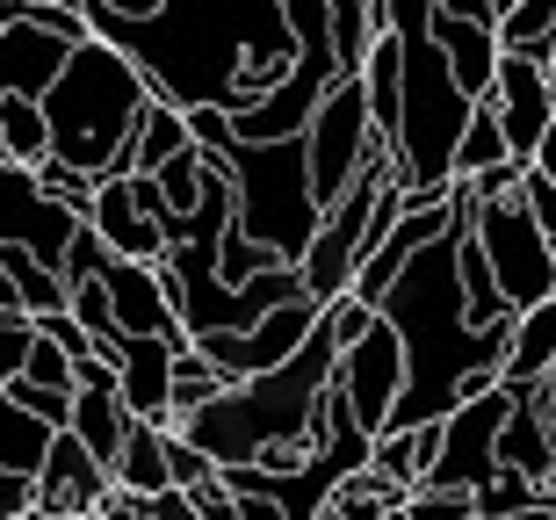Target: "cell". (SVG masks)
Returning a JSON list of instances; mask_svg holds the SVG:
<instances>
[{
    "label": "cell",
    "instance_id": "4",
    "mask_svg": "<svg viewBox=\"0 0 556 520\" xmlns=\"http://www.w3.org/2000/svg\"><path fill=\"white\" fill-rule=\"evenodd\" d=\"M188 138L195 152H210L217 167L231 174V239L261 246L268 261L296 268L318 231V203H311V167H304V130L296 138H268V145H247L231 116L217 109H188Z\"/></svg>",
    "mask_w": 556,
    "mask_h": 520
},
{
    "label": "cell",
    "instance_id": "18",
    "mask_svg": "<svg viewBox=\"0 0 556 520\" xmlns=\"http://www.w3.org/2000/svg\"><path fill=\"white\" fill-rule=\"evenodd\" d=\"M427 29H433V43H441V59H448L455 87H463L470 102H484V87H492V73H498V29L484 15H448V8H433Z\"/></svg>",
    "mask_w": 556,
    "mask_h": 520
},
{
    "label": "cell",
    "instance_id": "17",
    "mask_svg": "<svg viewBox=\"0 0 556 520\" xmlns=\"http://www.w3.org/2000/svg\"><path fill=\"white\" fill-rule=\"evenodd\" d=\"M80 43H87V37H80ZM65 51H73V37L43 29L37 15L0 22V94H29V102H43V87L59 80Z\"/></svg>",
    "mask_w": 556,
    "mask_h": 520
},
{
    "label": "cell",
    "instance_id": "44",
    "mask_svg": "<svg viewBox=\"0 0 556 520\" xmlns=\"http://www.w3.org/2000/svg\"><path fill=\"white\" fill-rule=\"evenodd\" d=\"M514 520H556V499H542V506H528V513H514Z\"/></svg>",
    "mask_w": 556,
    "mask_h": 520
},
{
    "label": "cell",
    "instance_id": "26",
    "mask_svg": "<svg viewBox=\"0 0 556 520\" xmlns=\"http://www.w3.org/2000/svg\"><path fill=\"white\" fill-rule=\"evenodd\" d=\"M43 152H51L43 102H29V94H0V160H8V167H37Z\"/></svg>",
    "mask_w": 556,
    "mask_h": 520
},
{
    "label": "cell",
    "instance_id": "37",
    "mask_svg": "<svg viewBox=\"0 0 556 520\" xmlns=\"http://www.w3.org/2000/svg\"><path fill=\"white\" fill-rule=\"evenodd\" d=\"M520 195H528V217L542 225V239H556V188L542 181L535 167H528V174H520Z\"/></svg>",
    "mask_w": 556,
    "mask_h": 520
},
{
    "label": "cell",
    "instance_id": "41",
    "mask_svg": "<svg viewBox=\"0 0 556 520\" xmlns=\"http://www.w3.org/2000/svg\"><path fill=\"white\" fill-rule=\"evenodd\" d=\"M528 397H535L542 427H549V441H556V369H549V376H535V383H528Z\"/></svg>",
    "mask_w": 556,
    "mask_h": 520
},
{
    "label": "cell",
    "instance_id": "12",
    "mask_svg": "<svg viewBox=\"0 0 556 520\" xmlns=\"http://www.w3.org/2000/svg\"><path fill=\"white\" fill-rule=\"evenodd\" d=\"M484 109L498 116V138H506V152H514L520 167H528V160H535V145L549 138V124H556L549 73H542L535 59H514V51H498V73H492V87H484Z\"/></svg>",
    "mask_w": 556,
    "mask_h": 520
},
{
    "label": "cell",
    "instance_id": "7",
    "mask_svg": "<svg viewBox=\"0 0 556 520\" xmlns=\"http://www.w3.org/2000/svg\"><path fill=\"white\" fill-rule=\"evenodd\" d=\"M397 181L391 152H376L369 167H362V181L340 195V203L318 217V231H311L304 261H296V282H304L311 304H332V296H348L354 268H362V253H369V231H376V203H383V188Z\"/></svg>",
    "mask_w": 556,
    "mask_h": 520
},
{
    "label": "cell",
    "instance_id": "39",
    "mask_svg": "<svg viewBox=\"0 0 556 520\" xmlns=\"http://www.w3.org/2000/svg\"><path fill=\"white\" fill-rule=\"evenodd\" d=\"M152 520H210V513L188 499L181 484H166V492H152Z\"/></svg>",
    "mask_w": 556,
    "mask_h": 520
},
{
    "label": "cell",
    "instance_id": "43",
    "mask_svg": "<svg viewBox=\"0 0 556 520\" xmlns=\"http://www.w3.org/2000/svg\"><path fill=\"white\" fill-rule=\"evenodd\" d=\"M80 8H116V15H144L152 0H80Z\"/></svg>",
    "mask_w": 556,
    "mask_h": 520
},
{
    "label": "cell",
    "instance_id": "33",
    "mask_svg": "<svg viewBox=\"0 0 556 520\" xmlns=\"http://www.w3.org/2000/svg\"><path fill=\"white\" fill-rule=\"evenodd\" d=\"M391 520H477V499L470 492H433V484H413L405 506Z\"/></svg>",
    "mask_w": 556,
    "mask_h": 520
},
{
    "label": "cell",
    "instance_id": "16",
    "mask_svg": "<svg viewBox=\"0 0 556 520\" xmlns=\"http://www.w3.org/2000/svg\"><path fill=\"white\" fill-rule=\"evenodd\" d=\"M109 484L116 478H109L102 462L59 427L51 448H43V462H37V478H29V513H94Z\"/></svg>",
    "mask_w": 556,
    "mask_h": 520
},
{
    "label": "cell",
    "instance_id": "2",
    "mask_svg": "<svg viewBox=\"0 0 556 520\" xmlns=\"http://www.w3.org/2000/svg\"><path fill=\"white\" fill-rule=\"evenodd\" d=\"M463 217H470V203H463V188H455V225L441 231L433 246H419L413 261H405V275L383 290V304H376V318L397 333V354H405V391H397L383 434L427 427V419L455 413L463 397L492 391L498 369H506V354H514V318L470 326V312H463V282H455Z\"/></svg>",
    "mask_w": 556,
    "mask_h": 520
},
{
    "label": "cell",
    "instance_id": "22",
    "mask_svg": "<svg viewBox=\"0 0 556 520\" xmlns=\"http://www.w3.org/2000/svg\"><path fill=\"white\" fill-rule=\"evenodd\" d=\"M498 462L520 470V478H535V484H556L549 427H542V413H535V397H528V391H514V413H506V427H498Z\"/></svg>",
    "mask_w": 556,
    "mask_h": 520
},
{
    "label": "cell",
    "instance_id": "47",
    "mask_svg": "<svg viewBox=\"0 0 556 520\" xmlns=\"http://www.w3.org/2000/svg\"><path fill=\"white\" fill-rule=\"evenodd\" d=\"M210 520H239V513H231V506H210Z\"/></svg>",
    "mask_w": 556,
    "mask_h": 520
},
{
    "label": "cell",
    "instance_id": "35",
    "mask_svg": "<svg viewBox=\"0 0 556 520\" xmlns=\"http://www.w3.org/2000/svg\"><path fill=\"white\" fill-rule=\"evenodd\" d=\"M318 326L332 333V347H354V340L376 326V304H362V296H332V304H318Z\"/></svg>",
    "mask_w": 556,
    "mask_h": 520
},
{
    "label": "cell",
    "instance_id": "40",
    "mask_svg": "<svg viewBox=\"0 0 556 520\" xmlns=\"http://www.w3.org/2000/svg\"><path fill=\"white\" fill-rule=\"evenodd\" d=\"M29 513V478L22 470H0V520H22Z\"/></svg>",
    "mask_w": 556,
    "mask_h": 520
},
{
    "label": "cell",
    "instance_id": "45",
    "mask_svg": "<svg viewBox=\"0 0 556 520\" xmlns=\"http://www.w3.org/2000/svg\"><path fill=\"white\" fill-rule=\"evenodd\" d=\"M0 312H22V304H15V290H8V275H0Z\"/></svg>",
    "mask_w": 556,
    "mask_h": 520
},
{
    "label": "cell",
    "instance_id": "3",
    "mask_svg": "<svg viewBox=\"0 0 556 520\" xmlns=\"http://www.w3.org/2000/svg\"><path fill=\"white\" fill-rule=\"evenodd\" d=\"M332 362H340L332 333L311 326V340L289 354V362H275V369H261V376H231L225 391L210 397L203 413H188L174 434L195 441L217 470L261 462L268 448H311V405H318V391L332 383Z\"/></svg>",
    "mask_w": 556,
    "mask_h": 520
},
{
    "label": "cell",
    "instance_id": "19",
    "mask_svg": "<svg viewBox=\"0 0 556 520\" xmlns=\"http://www.w3.org/2000/svg\"><path fill=\"white\" fill-rule=\"evenodd\" d=\"M166 383H174V347H166V340H124V354H116L124 413L144 419V427H174V397H166Z\"/></svg>",
    "mask_w": 556,
    "mask_h": 520
},
{
    "label": "cell",
    "instance_id": "11",
    "mask_svg": "<svg viewBox=\"0 0 556 520\" xmlns=\"http://www.w3.org/2000/svg\"><path fill=\"white\" fill-rule=\"evenodd\" d=\"M332 383H340V397L354 405V427H362L369 441L391 427V405H397V391H405V354H397V333L383 326V318H376L354 347H340Z\"/></svg>",
    "mask_w": 556,
    "mask_h": 520
},
{
    "label": "cell",
    "instance_id": "46",
    "mask_svg": "<svg viewBox=\"0 0 556 520\" xmlns=\"http://www.w3.org/2000/svg\"><path fill=\"white\" fill-rule=\"evenodd\" d=\"M542 73H549V102H556V51H549V65H542Z\"/></svg>",
    "mask_w": 556,
    "mask_h": 520
},
{
    "label": "cell",
    "instance_id": "14",
    "mask_svg": "<svg viewBox=\"0 0 556 520\" xmlns=\"http://www.w3.org/2000/svg\"><path fill=\"white\" fill-rule=\"evenodd\" d=\"M102 290H109V312H116V333L124 340H166V347H181V318H174V296H166L160 268H144V261H102Z\"/></svg>",
    "mask_w": 556,
    "mask_h": 520
},
{
    "label": "cell",
    "instance_id": "21",
    "mask_svg": "<svg viewBox=\"0 0 556 520\" xmlns=\"http://www.w3.org/2000/svg\"><path fill=\"white\" fill-rule=\"evenodd\" d=\"M556 369V290L542 296V304H528V312H514V354H506V369H498V383L506 391H528L535 376Z\"/></svg>",
    "mask_w": 556,
    "mask_h": 520
},
{
    "label": "cell",
    "instance_id": "24",
    "mask_svg": "<svg viewBox=\"0 0 556 520\" xmlns=\"http://www.w3.org/2000/svg\"><path fill=\"white\" fill-rule=\"evenodd\" d=\"M109 478L124 484V492H166L174 484V470H166V427H144V419H130V434H124V448H116V470Z\"/></svg>",
    "mask_w": 556,
    "mask_h": 520
},
{
    "label": "cell",
    "instance_id": "42",
    "mask_svg": "<svg viewBox=\"0 0 556 520\" xmlns=\"http://www.w3.org/2000/svg\"><path fill=\"white\" fill-rule=\"evenodd\" d=\"M528 167H535L542 181L556 188V124H549V138H542V145H535V160H528Z\"/></svg>",
    "mask_w": 556,
    "mask_h": 520
},
{
    "label": "cell",
    "instance_id": "31",
    "mask_svg": "<svg viewBox=\"0 0 556 520\" xmlns=\"http://www.w3.org/2000/svg\"><path fill=\"white\" fill-rule=\"evenodd\" d=\"M470 499H477V520H514V513H528V506H542V484L498 462V470H492L484 484H477Z\"/></svg>",
    "mask_w": 556,
    "mask_h": 520
},
{
    "label": "cell",
    "instance_id": "6",
    "mask_svg": "<svg viewBox=\"0 0 556 520\" xmlns=\"http://www.w3.org/2000/svg\"><path fill=\"white\" fill-rule=\"evenodd\" d=\"M470 203V239L484 253V268H492L498 296H506V312H528L542 296L556 290V268H549V239L542 225L528 217V195L506 188V195H463Z\"/></svg>",
    "mask_w": 556,
    "mask_h": 520
},
{
    "label": "cell",
    "instance_id": "32",
    "mask_svg": "<svg viewBox=\"0 0 556 520\" xmlns=\"http://www.w3.org/2000/svg\"><path fill=\"white\" fill-rule=\"evenodd\" d=\"M22 383H43V391H73V383H80V376H73V354L51 333H37V326H29V354H22Z\"/></svg>",
    "mask_w": 556,
    "mask_h": 520
},
{
    "label": "cell",
    "instance_id": "13",
    "mask_svg": "<svg viewBox=\"0 0 556 520\" xmlns=\"http://www.w3.org/2000/svg\"><path fill=\"white\" fill-rule=\"evenodd\" d=\"M311 326H318V304H311V296H289L268 318H253L247 333H210V340H195V347L225 376H261V369H275V362H289V354L304 347Z\"/></svg>",
    "mask_w": 556,
    "mask_h": 520
},
{
    "label": "cell",
    "instance_id": "10",
    "mask_svg": "<svg viewBox=\"0 0 556 520\" xmlns=\"http://www.w3.org/2000/svg\"><path fill=\"white\" fill-rule=\"evenodd\" d=\"M80 225L94 231L116 261L160 268V253H166V203H160V181H152V174H109V181H94Z\"/></svg>",
    "mask_w": 556,
    "mask_h": 520
},
{
    "label": "cell",
    "instance_id": "1",
    "mask_svg": "<svg viewBox=\"0 0 556 520\" xmlns=\"http://www.w3.org/2000/svg\"><path fill=\"white\" fill-rule=\"evenodd\" d=\"M87 37H109L152 94L174 109H217V116H247L282 87L296 65V37L282 22V0H152L144 15L116 8H80Z\"/></svg>",
    "mask_w": 556,
    "mask_h": 520
},
{
    "label": "cell",
    "instance_id": "27",
    "mask_svg": "<svg viewBox=\"0 0 556 520\" xmlns=\"http://www.w3.org/2000/svg\"><path fill=\"white\" fill-rule=\"evenodd\" d=\"M225 383H231V376L217 369V362H210L195 340H181V347H174V383H166V397H174V427H181L188 413H203V405L225 391Z\"/></svg>",
    "mask_w": 556,
    "mask_h": 520
},
{
    "label": "cell",
    "instance_id": "28",
    "mask_svg": "<svg viewBox=\"0 0 556 520\" xmlns=\"http://www.w3.org/2000/svg\"><path fill=\"white\" fill-rule=\"evenodd\" d=\"M43 448H51V427H37V419L22 413L15 397L0 391V470H22V478H37Z\"/></svg>",
    "mask_w": 556,
    "mask_h": 520
},
{
    "label": "cell",
    "instance_id": "30",
    "mask_svg": "<svg viewBox=\"0 0 556 520\" xmlns=\"http://www.w3.org/2000/svg\"><path fill=\"white\" fill-rule=\"evenodd\" d=\"M514 152H506V138H498V116L484 102L470 109V124H463V138H455V181H477V174L506 167Z\"/></svg>",
    "mask_w": 556,
    "mask_h": 520
},
{
    "label": "cell",
    "instance_id": "23",
    "mask_svg": "<svg viewBox=\"0 0 556 520\" xmlns=\"http://www.w3.org/2000/svg\"><path fill=\"white\" fill-rule=\"evenodd\" d=\"M195 145L188 138V109H174L166 94H152L138 116V130H130V174H160L166 160H181V152Z\"/></svg>",
    "mask_w": 556,
    "mask_h": 520
},
{
    "label": "cell",
    "instance_id": "34",
    "mask_svg": "<svg viewBox=\"0 0 556 520\" xmlns=\"http://www.w3.org/2000/svg\"><path fill=\"white\" fill-rule=\"evenodd\" d=\"M29 181H37L43 195H51V203H65L73 217H80V210H87V195H94V181H87L80 167H65V160H51V152H43L37 167H29Z\"/></svg>",
    "mask_w": 556,
    "mask_h": 520
},
{
    "label": "cell",
    "instance_id": "5",
    "mask_svg": "<svg viewBox=\"0 0 556 520\" xmlns=\"http://www.w3.org/2000/svg\"><path fill=\"white\" fill-rule=\"evenodd\" d=\"M152 80L138 59H124L109 37H87L65 51L59 80L43 87V124H51V160L80 167L87 181L130 174V130H138Z\"/></svg>",
    "mask_w": 556,
    "mask_h": 520
},
{
    "label": "cell",
    "instance_id": "25",
    "mask_svg": "<svg viewBox=\"0 0 556 520\" xmlns=\"http://www.w3.org/2000/svg\"><path fill=\"white\" fill-rule=\"evenodd\" d=\"M492 29H498V51L549 65V51H556V0H514V8L492 15Z\"/></svg>",
    "mask_w": 556,
    "mask_h": 520
},
{
    "label": "cell",
    "instance_id": "48",
    "mask_svg": "<svg viewBox=\"0 0 556 520\" xmlns=\"http://www.w3.org/2000/svg\"><path fill=\"white\" fill-rule=\"evenodd\" d=\"M549 268H556V239H549Z\"/></svg>",
    "mask_w": 556,
    "mask_h": 520
},
{
    "label": "cell",
    "instance_id": "15",
    "mask_svg": "<svg viewBox=\"0 0 556 520\" xmlns=\"http://www.w3.org/2000/svg\"><path fill=\"white\" fill-rule=\"evenodd\" d=\"M448 225H455V195H448V203H405V210H397V225L383 231L369 253H362V268H354L348 290L362 296V304H383V290L405 275V261H413L419 246H433Z\"/></svg>",
    "mask_w": 556,
    "mask_h": 520
},
{
    "label": "cell",
    "instance_id": "38",
    "mask_svg": "<svg viewBox=\"0 0 556 520\" xmlns=\"http://www.w3.org/2000/svg\"><path fill=\"white\" fill-rule=\"evenodd\" d=\"M102 520H152V499H144V492H124V484H109V492H102Z\"/></svg>",
    "mask_w": 556,
    "mask_h": 520
},
{
    "label": "cell",
    "instance_id": "20",
    "mask_svg": "<svg viewBox=\"0 0 556 520\" xmlns=\"http://www.w3.org/2000/svg\"><path fill=\"white\" fill-rule=\"evenodd\" d=\"M311 456L326 462L332 478L369 470V434L354 427V405L340 397V383H326V391H318V405H311Z\"/></svg>",
    "mask_w": 556,
    "mask_h": 520
},
{
    "label": "cell",
    "instance_id": "9",
    "mask_svg": "<svg viewBox=\"0 0 556 520\" xmlns=\"http://www.w3.org/2000/svg\"><path fill=\"white\" fill-rule=\"evenodd\" d=\"M506 413H514L506 383H492V391L463 397L455 413H441V441H433V462L419 484H433V492H477L498 470V427H506Z\"/></svg>",
    "mask_w": 556,
    "mask_h": 520
},
{
    "label": "cell",
    "instance_id": "29",
    "mask_svg": "<svg viewBox=\"0 0 556 520\" xmlns=\"http://www.w3.org/2000/svg\"><path fill=\"white\" fill-rule=\"evenodd\" d=\"M326 15H332V51H340V73H362L376 29H383L376 0H326Z\"/></svg>",
    "mask_w": 556,
    "mask_h": 520
},
{
    "label": "cell",
    "instance_id": "8",
    "mask_svg": "<svg viewBox=\"0 0 556 520\" xmlns=\"http://www.w3.org/2000/svg\"><path fill=\"white\" fill-rule=\"evenodd\" d=\"M376 152H391V145H383V138H376V124H369L362 80H354V73H340V80H332V94L318 102V116L304 124V167H311V203H318V217H326V210L340 203L354 181H362V167H369Z\"/></svg>",
    "mask_w": 556,
    "mask_h": 520
},
{
    "label": "cell",
    "instance_id": "36",
    "mask_svg": "<svg viewBox=\"0 0 556 520\" xmlns=\"http://www.w3.org/2000/svg\"><path fill=\"white\" fill-rule=\"evenodd\" d=\"M22 354H29V318H22V312H0V391L22 376Z\"/></svg>",
    "mask_w": 556,
    "mask_h": 520
}]
</instances>
